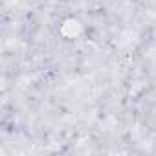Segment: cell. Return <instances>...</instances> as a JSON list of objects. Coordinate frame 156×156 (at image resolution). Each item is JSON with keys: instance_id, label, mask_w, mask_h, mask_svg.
<instances>
[]
</instances>
